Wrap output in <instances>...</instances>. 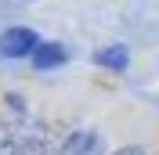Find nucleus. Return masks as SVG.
Returning <instances> with one entry per match:
<instances>
[{
	"mask_svg": "<svg viewBox=\"0 0 159 155\" xmlns=\"http://www.w3.org/2000/svg\"><path fill=\"white\" fill-rule=\"evenodd\" d=\"M65 58H69V51L61 47V43H40L36 54H33V65H36L40 72H47V69H58Z\"/></svg>",
	"mask_w": 159,
	"mask_h": 155,
	"instance_id": "nucleus-3",
	"label": "nucleus"
},
{
	"mask_svg": "<svg viewBox=\"0 0 159 155\" xmlns=\"http://www.w3.org/2000/svg\"><path fill=\"white\" fill-rule=\"evenodd\" d=\"M61 155H101V137L94 130H76L61 144Z\"/></svg>",
	"mask_w": 159,
	"mask_h": 155,
	"instance_id": "nucleus-2",
	"label": "nucleus"
},
{
	"mask_svg": "<svg viewBox=\"0 0 159 155\" xmlns=\"http://www.w3.org/2000/svg\"><path fill=\"white\" fill-rule=\"evenodd\" d=\"M36 47H40V36L25 25H15L0 36V54L4 58H25V54H36Z\"/></svg>",
	"mask_w": 159,
	"mask_h": 155,
	"instance_id": "nucleus-1",
	"label": "nucleus"
},
{
	"mask_svg": "<svg viewBox=\"0 0 159 155\" xmlns=\"http://www.w3.org/2000/svg\"><path fill=\"white\" fill-rule=\"evenodd\" d=\"M116 155H145V152H141V148H119Z\"/></svg>",
	"mask_w": 159,
	"mask_h": 155,
	"instance_id": "nucleus-7",
	"label": "nucleus"
},
{
	"mask_svg": "<svg viewBox=\"0 0 159 155\" xmlns=\"http://www.w3.org/2000/svg\"><path fill=\"white\" fill-rule=\"evenodd\" d=\"M94 58H98V65L112 69V72H123V69H127V61H130V54H127V47H123V43H112V47L98 51Z\"/></svg>",
	"mask_w": 159,
	"mask_h": 155,
	"instance_id": "nucleus-4",
	"label": "nucleus"
},
{
	"mask_svg": "<svg viewBox=\"0 0 159 155\" xmlns=\"http://www.w3.org/2000/svg\"><path fill=\"white\" fill-rule=\"evenodd\" d=\"M0 155H18V141L7 130H0Z\"/></svg>",
	"mask_w": 159,
	"mask_h": 155,
	"instance_id": "nucleus-6",
	"label": "nucleus"
},
{
	"mask_svg": "<svg viewBox=\"0 0 159 155\" xmlns=\"http://www.w3.org/2000/svg\"><path fill=\"white\" fill-rule=\"evenodd\" d=\"M18 155H54V148H51L40 134H33L29 141H22V144H18Z\"/></svg>",
	"mask_w": 159,
	"mask_h": 155,
	"instance_id": "nucleus-5",
	"label": "nucleus"
}]
</instances>
